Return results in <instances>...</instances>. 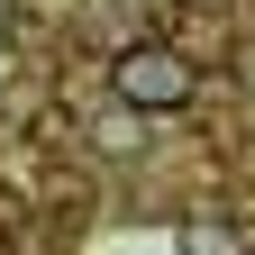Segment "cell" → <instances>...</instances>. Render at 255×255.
<instances>
[{"mask_svg": "<svg viewBox=\"0 0 255 255\" xmlns=\"http://www.w3.org/2000/svg\"><path fill=\"white\" fill-rule=\"evenodd\" d=\"M110 91H119V110H137V119H173V110L201 101V64L182 46H164V37H146V46L110 55Z\"/></svg>", "mask_w": 255, "mask_h": 255, "instance_id": "6da1fadb", "label": "cell"}, {"mask_svg": "<svg viewBox=\"0 0 255 255\" xmlns=\"http://www.w3.org/2000/svg\"><path fill=\"white\" fill-rule=\"evenodd\" d=\"M0 9H9V0H0Z\"/></svg>", "mask_w": 255, "mask_h": 255, "instance_id": "7a4b0ae2", "label": "cell"}]
</instances>
